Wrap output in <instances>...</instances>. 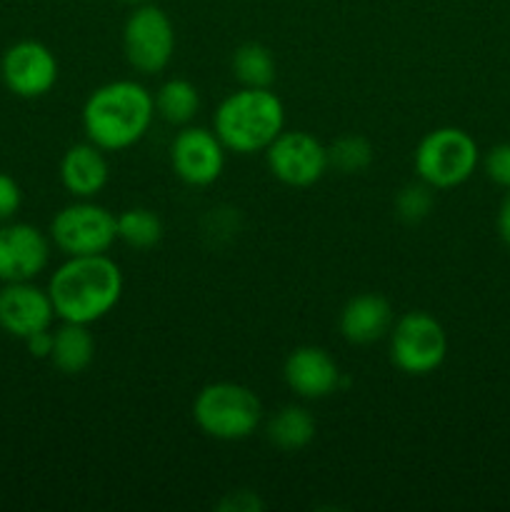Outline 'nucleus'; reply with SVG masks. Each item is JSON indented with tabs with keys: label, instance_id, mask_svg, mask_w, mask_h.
<instances>
[{
	"label": "nucleus",
	"instance_id": "17",
	"mask_svg": "<svg viewBox=\"0 0 510 512\" xmlns=\"http://www.w3.org/2000/svg\"><path fill=\"white\" fill-rule=\"evenodd\" d=\"M95 358V338L88 325L63 323L53 330V350H50V363L65 375H80L90 368Z\"/></svg>",
	"mask_w": 510,
	"mask_h": 512
},
{
	"label": "nucleus",
	"instance_id": "26",
	"mask_svg": "<svg viewBox=\"0 0 510 512\" xmlns=\"http://www.w3.org/2000/svg\"><path fill=\"white\" fill-rule=\"evenodd\" d=\"M28 353L33 358H50V350H53V328L50 330H40V333H33L30 338L23 340Z\"/></svg>",
	"mask_w": 510,
	"mask_h": 512
},
{
	"label": "nucleus",
	"instance_id": "21",
	"mask_svg": "<svg viewBox=\"0 0 510 512\" xmlns=\"http://www.w3.org/2000/svg\"><path fill=\"white\" fill-rule=\"evenodd\" d=\"M118 240L133 250H150L163 240V220L150 208H128L115 215Z\"/></svg>",
	"mask_w": 510,
	"mask_h": 512
},
{
	"label": "nucleus",
	"instance_id": "29",
	"mask_svg": "<svg viewBox=\"0 0 510 512\" xmlns=\"http://www.w3.org/2000/svg\"><path fill=\"white\" fill-rule=\"evenodd\" d=\"M123 3H128V5H145V3H150V0H123Z\"/></svg>",
	"mask_w": 510,
	"mask_h": 512
},
{
	"label": "nucleus",
	"instance_id": "25",
	"mask_svg": "<svg viewBox=\"0 0 510 512\" xmlns=\"http://www.w3.org/2000/svg\"><path fill=\"white\" fill-rule=\"evenodd\" d=\"M20 205H23V190H20L18 180L8 173H0V223L13 220Z\"/></svg>",
	"mask_w": 510,
	"mask_h": 512
},
{
	"label": "nucleus",
	"instance_id": "14",
	"mask_svg": "<svg viewBox=\"0 0 510 512\" xmlns=\"http://www.w3.org/2000/svg\"><path fill=\"white\" fill-rule=\"evenodd\" d=\"M285 385L303 400H323L343 385V373L333 355L315 345L295 348L283 365Z\"/></svg>",
	"mask_w": 510,
	"mask_h": 512
},
{
	"label": "nucleus",
	"instance_id": "27",
	"mask_svg": "<svg viewBox=\"0 0 510 512\" xmlns=\"http://www.w3.org/2000/svg\"><path fill=\"white\" fill-rule=\"evenodd\" d=\"M495 225H498V235H500V240H503V245L505 248H510V190H508V195L500 200Z\"/></svg>",
	"mask_w": 510,
	"mask_h": 512
},
{
	"label": "nucleus",
	"instance_id": "12",
	"mask_svg": "<svg viewBox=\"0 0 510 512\" xmlns=\"http://www.w3.org/2000/svg\"><path fill=\"white\" fill-rule=\"evenodd\" d=\"M50 238L30 223H0V283L35 280L50 263Z\"/></svg>",
	"mask_w": 510,
	"mask_h": 512
},
{
	"label": "nucleus",
	"instance_id": "20",
	"mask_svg": "<svg viewBox=\"0 0 510 512\" xmlns=\"http://www.w3.org/2000/svg\"><path fill=\"white\" fill-rule=\"evenodd\" d=\"M230 68L243 88H270L275 80L273 53L260 43H243L235 48Z\"/></svg>",
	"mask_w": 510,
	"mask_h": 512
},
{
	"label": "nucleus",
	"instance_id": "9",
	"mask_svg": "<svg viewBox=\"0 0 510 512\" xmlns=\"http://www.w3.org/2000/svg\"><path fill=\"white\" fill-rule=\"evenodd\" d=\"M265 163L288 188H310L330 170L328 148L305 130H283L265 148Z\"/></svg>",
	"mask_w": 510,
	"mask_h": 512
},
{
	"label": "nucleus",
	"instance_id": "16",
	"mask_svg": "<svg viewBox=\"0 0 510 512\" xmlns=\"http://www.w3.org/2000/svg\"><path fill=\"white\" fill-rule=\"evenodd\" d=\"M110 165L105 150L90 140L70 145L60 160V183L75 200H90L100 195L108 185Z\"/></svg>",
	"mask_w": 510,
	"mask_h": 512
},
{
	"label": "nucleus",
	"instance_id": "5",
	"mask_svg": "<svg viewBox=\"0 0 510 512\" xmlns=\"http://www.w3.org/2000/svg\"><path fill=\"white\" fill-rule=\"evenodd\" d=\"M480 150L473 135L455 125L435 128L425 135L413 153L418 180L433 190H450L473 178Z\"/></svg>",
	"mask_w": 510,
	"mask_h": 512
},
{
	"label": "nucleus",
	"instance_id": "7",
	"mask_svg": "<svg viewBox=\"0 0 510 512\" xmlns=\"http://www.w3.org/2000/svg\"><path fill=\"white\" fill-rule=\"evenodd\" d=\"M390 360L405 375H430L445 363L448 335L440 320L425 310L400 315L388 333Z\"/></svg>",
	"mask_w": 510,
	"mask_h": 512
},
{
	"label": "nucleus",
	"instance_id": "2",
	"mask_svg": "<svg viewBox=\"0 0 510 512\" xmlns=\"http://www.w3.org/2000/svg\"><path fill=\"white\" fill-rule=\"evenodd\" d=\"M80 118L85 138L100 150H128L140 143L153 125V93L138 80H110L88 95Z\"/></svg>",
	"mask_w": 510,
	"mask_h": 512
},
{
	"label": "nucleus",
	"instance_id": "13",
	"mask_svg": "<svg viewBox=\"0 0 510 512\" xmlns=\"http://www.w3.org/2000/svg\"><path fill=\"white\" fill-rule=\"evenodd\" d=\"M55 308L48 290L38 288L33 280L3 283L0 288V328L13 338L25 340L40 330L53 328Z\"/></svg>",
	"mask_w": 510,
	"mask_h": 512
},
{
	"label": "nucleus",
	"instance_id": "22",
	"mask_svg": "<svg viewBox=\"0 0 510 512\" xmlns=\"http://www.w3.org/2000/svg\"><path fill=\"white\" fill-rule=\"evenodd\" d=\"M373 158V145L363 135H340L333 145H328V165L343 175L363 173L370 168Z\"/></svg>",
	"mask_w": 510,
	"mask_h": 512
},
{
	"label": "nucleus",
	"instance_id": "10",
	"mask_svg": "<svg viewBox=\"0 0 510 512\" xmlns=\"http://www.w3.org/2000/svg\"><path fill=\"white\" fill-rule=\"evenodd\" d=\"M0 78L18 98H43L58 83V58L40 40H18L3 53Z\"/></svg>",
	"mask_w": 510,
	"mask_h": 512
},
{
	"label": "nucleus",
	"instance_id": "4",
	"mask_svg": "<svg viewBox=\"0 0 510 512\" xmlns=\"http://www.w3.org/2000/svg\"><path fill=\"white\" fill-rule=\"evenodd\" d=\"M193 420L208 438L238 443L260 428L263 403L248 385L220 380L195 395Z\"/></svg>",
	"mask_w": 510,
	"mask_h": 512
},
{
	"label": "nucleus",
	"instance_id": "3",
	"mask_svg": "<svg viewBox=\"0 0 510 512\" xmlns=\"http://www.w3.org/2000/svg\"><path fill=\"white\" fill-rule=\"evenodd\" d=\"M213 130L228 153H265L285 130V105L270 88H243L220 100Z\"/></svg>",
	"mask_w": 510,
	"mask_h": 512
},
{
	"label": "nucleus",
	"instance_id": "18",
	"mask_svg": "<svg viewBox=\"0 0 510 512\" xmlns=\"http://www.w3.org/2000/svg\"><path fill=\"white\" fill-rule=\"evenodd\" d=\"M268 440L280 450H303L313 443L315 438V418L303 405H285L270 418L268 423Z\"/></svg>",
	"mask_w": 510,
	"mask_h": 512
},
{
	"label": "nucleus",
	"instance_id": "19",
	"mask_svg": "<svg viewBox=\"0 0 510 512\" xmlns=\"http://www.w3.org/2000/svg\"><path fill=\"white\" fill-rule=\"evenodd\" d=\"M155 115L170 125H190L200 110V93L190 80L170 78L155 90Z\"/></svg>",
	"mask_w": 510,
	"mask_h": 512
},
{
	"label": "nucleus",
	"instance_id": "8",
	"mask_svg": "<svg viewBox=\"0 0 510 512\" xmlns=\"http://www.w3.org/2000/svg\"><path fill=\"white\" fill-rule=\"evenodd\" d=\"M123 53L143 75L163 73L175 53V28L170 15L155 3L135 5L123 25Z\"/></svg>",
	"mask_w": 510,
	"mask_h": 512
},
{
	"label": "nucleus",
	"instance_id": "24",
	"mask_svg": "<svg viewBox=\"0 0 510 512\" xmlns=\"http://www.w3.org/2000/svg\"><path fill=\"white\" fill-rule=\"evenodd\" d=\"M485 175L498 188L510 190V143H498L485 153Z\"/></svg>",
	"mask_w": 510,
	"mask_h": 512
},
{
	"label": "nucleus",
	"instance_id": "15",
	"mask_svg": "<svg viewBox=\"0 0 510 512\" xmlns=\"http://www.w3.org/2000/svg\"><path fill=\"white\" fill-rule=\"evenodd\" d=\"M393 323V308L378 293H360L350 298L338 318L340 335L350 345H373L388 338Z\"/></svg>",
	"mask_w": 510,
	"mask_h": 512
},
{
	"label": "nucleus",
	"instance_id": "28",
	"mask_svg": "<svg viewBox=\"0 0 510 512\" xmlns=\"http://www.w3.org/2000/svg\"><path fill=\"white\" fill-rule=\"evenodd\" d=\"M230 510H243V512H253V510H258L260 508V503H258V498H255V495H250V493H235L233 498H230Z\"/></svg>",
	"mask_w": 510,
	"mask_h": 512
},
{
	"label": "nucleus",
	"instance_id": "6",
	"mask_svg": "<svg viewBox=\"0 0 510 512\" xmlns=\"http://www.w3.org/2000/svg\"><path fill=\"white\" fill-rule=\"evenodd\" d=\"M48 238L65 258L73 255H103L118 240V223L105 205L90 200H75L53 215Z\"/></svg>",
	"mask_w": 510,
	"mask_h": 512
},
{
	"label": "nucleus",
	"instance_id": "11",
	"mask_svg": "<svg viewBox=\"0 0 510 512\" xmlns=\"http://www.w3.org/2000/svg\"><path fill=\"white\" fill-rule=\"evenodd\" d=\"M225 145L215 130L200 125H183L170 143L173 173L190 188H208L225 170Z\"/></svg>",
	"mask_w": 510,
	"mask_h": 512
},
{
	"label": "nucleus",
	"instance_id": "1",
	"mask_svg": "<svg viewBox=\"0 0 510 512\" xmlns=\"http://www.w3.org/2000/svg\"><path fill=\"white\" fill-rule=\"evenodd\" d=\"M123 270L103 255H73L55 268L48 280V295L53 300L55 318L63 323L93 325L113 313L123 298Z\"/></svg>",
	"mask_w": 510,
	"mask_h": 512
},
{
	"label": "nucleus",
	"instance_id": "23",
	"mask_svg": "<svg viewBox=\"0 0 510 512\" xmlns=\"http://www.w3.org/2000/svg\"><path fill=\"white\" fill-rule=\"evenodd\" d=\"M435 190L430 185H425L423 180L418 183H410L405 188H400V193L395 195V213L405 223H420L430 215L435 205Z\"/></svg>",
	"mask_w": 510,
	"mask_h": 512
}]
</instances>
